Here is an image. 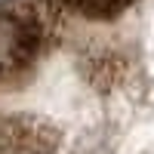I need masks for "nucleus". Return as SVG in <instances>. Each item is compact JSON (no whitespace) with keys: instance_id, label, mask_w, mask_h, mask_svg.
Returning a JSON list of instances; mask_svg holds the SVG:
<instances>
[{"instance_id":"f257e3e1","label":"nucleus","mask_w":154,"mask_h":154,"mask_svg":"<svg viewBox=\"0 0 154 154\" xmlns=\"http://www.w3.org/2000/svg\"><path fill=\"white\" fill-rule=\"evenodd\" d=\"M46 9L12 3L0 9V83H12L37 62L46 40Z\"/></svg>"},{"instance_id":"f03ea898","label":"nucleus","mask_w":154,"mask_h":154,"mask_svg":"<svg viewBox=\"0 0 154 154\" xmlns=\"http://www.w3.org/2000/svg\"><path fill=\"white\" fill-rule=\"evenodd\" d=\"M0 154H59V139L37 117L0 120Z\"/></svg>"},{"instance_id":"7ed1b4c3","label":"nucleus","mask_w":154,"mask_h":154,"mask_svg":"<svg viewBox=\"0 0 154 154\" xmlns=\"http://www.w3.org/2000/svg\"><path fill=\"white\" fill-rule=\"evenodd\" d=\"M56 9H68V12H77L83 19H114L126 12L136 0H49Z\"/></svg>"}]
</instances>
